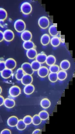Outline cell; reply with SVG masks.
<instances>
[{
	"label": "cell",
	"mask_w": 75,
	"mask_h": 134,
	"mask_svg": "<svg viewBox=\"0 0 75 134\" xmlns=\"http://www.w3.org/2000/svg\"><path fill=\"white\" fill-rule=\"evenodd\" d=\"M14 29L18 32H22L25 31L26 25L25 22L22 19L17 20L14 24Z\"/></svg>",
	"instance_id": "obj_1"
},
{
	"label": "cell",
	"mask_w": 75,
	"mask_h": 134,
	"mask_svg": "<svg viewBox=\"0 0 75 134\" xmlns=\"http://www.w3.org/2000/svg\"><path fill=\"white\" fill-rule=\"evenodd\" d=\"M20 10L23 14L25 15H29L33 10L31 4L27 2L23 3L20 6Z\"/></svg>",
	"instance_id": "obj_2"
},
{
	"label": "cell",
	"mask_w": 75,
	"mask_h": 134,
	"mask_svg": "<svg viewBox=\"0 0 75 134\" xmlns=\"http://www.w3.org/2000/svg\"><path fill=\"white\" fill-rule=\"evenodd\" d=\"M38 24L41 29H46L49 27L50 21L47 17L46 16H42L38 19Z\"/></svg>",
	"instance_id": "obj_3"
},
{
	"label": "cell",
	"mask_w": 75,
	"mask_h": 134,
	"mask_svg": "<svg viewBox=\"0 0 75 134\" xmlns=\"http://www.w3.org/2000/svg\"><path fill=\"white\" fill-rule=\"evenodd\" d=\"M9 94L12 97H17L21 94V89L18 86L14 85L10 88Z\"/></svg>",
	"instance_id": "obj_4"
},
{
	"label": "cell",
	"mask_w": 75,
	"mask_h": 134,
	"mask_svg": "<svg viewBox=\"0 0 75 134\" xmlns=\"http://www.w3.org/2000/svg\"><path fill=\"white\" fill-rule=\"evenodd\" d=\"M3 32V38L6 42H9L12 41L15 37L14 32L10 29H7Z\"/></svg>",
	"instance_id": "obj_5"
},
{
	"label": "cell",
	"mask_w": 75,
	"mask_h": 134,
	"mask_svg": "<svg viewBox=\"0 0 75 134\" xmlns=\"http://www.w3.org/2000/svg\"><path fill=\"white\" fill-rule=\"evenodd\" d=\"M21 68L25 74H29V75H32L34 72V71L31 68V64L29 63L26 62L22 64L21 66Z\"/></svg>",
	"instance_id": "obj_6"
},
{
	"label": "cell",
	"mask_w": 75,
	"mask_h": 134,
	"mask_svg": "<svg viewBox=\"0 0 75 134\" xmlns=\"http://www.w3.org/2000/svg\"><path fill=\"white\" fill-rule=\"evenodd\" d=\"M5 64L6 68L13 70L16 68L17 66V62L13 58H8L5 61Z\"/></svg>",
	"instance_id": "obj_7"
},
{
	"label": "cell",
	"mask_w": 75,
	"mask_h": 134,
	"mask_svg": "<svg viewBox=\"0 0 75 134\" xmlns=\"http://www.w3.org/2000/svg\"><path fill=\"white\" fill-rule=\"evenodd\" d=\"M49 70L46 66H41L38 70V76L41 78H45L47 77L49 74Z\"/></svg>",
	"instance_id": "obj_8"
},
{
	"label": "cell",
	"mask_w": 75,
	"mask_h": 134,
	"mask_svg": "<svg viewBox=\"0 0 75 134\" xmlns=\"http://www.w3.org/2000/svg\"><path fill=\"white\" fill-rule=\"evenodd\" d=\"M20 81L22 84L24 86H26V85L31 84L33 81V77L31 75L25 74Z\"/></svg>",
	"instance_id": "obj_9"
},
{
	"label": "cell",
	"mask_w": 75,
	"mask_h": 134,
	"mask_svg": "<svg viewBox=\"0 0 75 134\" xmlns=\"http://www.w3.org/2000/svg\"><path fill=\"white\" fill-rule=\"evenodd\" d=\"M21 38L23 42L31 40L33 35L31 32L28 30H25L21 34Z\"/></svg>",
	"instance_id": "obj_10"
},
{
	"label": "cell",
	"mask_w": 75,
	"mask_h": 134,
	"mask_svg": "<svg viewBox=\"0 0 75 134\" xmlns=\"http://www.w3.org/2000/svg\"><path fill=\"white\" fill-rule=\"evenodd\" d=\"M19 121V119L15 116H12L8 118L7 121V124L8 125L11 127H14L16 126Z\"/></svg>",
	"instance_id": "obj_11"
},
{
	"label": "cell",
	"mask_w": 75,
	"mask_h": 134,
	"mask_svg": "<svg viewBox=\"0 0 75 134\" xmlns=\"http://www.w3.org/2000/svg\"><path fill=\"white\" fill-rule=\"evenodd\" d=\"M3 105L7 109H12L16 105V102L14 99L6 98L4 99Z\"/></svg>",
	"instance_id": "obj_12"
},
{
	"label": "cell",
	"mask_w": 75,
	"mask_h": 134,
	"mask_svg": "<svg viewBox=\"0 0 75 134\" xmlns=\"http://www.w3.org/2000/svg\"><path fill=\"white\" fill-rule=\"evenodd\" d=\"M35 87L33 84H30L27 85H26L24 87L23 92L25 94L29 96L31 95L35 92Z\"/></svg>",
	"instance_id": "obj_13"
},
{
	"label": "cell",
	"mask_w": 75,
	"mask_h": 134,
	"mask_svg": "<svg viewBox=\"0 0 75 134\" xmlns=\"http://www.w3.org/2000/svg\"><path fill=\"white\" fill-rule=\"evenodd\" d=\"M50 36L47 34H45L41 37L40 42L43 46H46L49 45L50 43Z\"/></svg>",
	"instance_id": "obj_14"
},
{
	"label": "cell",
	"mask_w": 75,
	"mask_h": 134,
	"mask_svg": "<svg viewBox=\"0 0 75 134\" xmlns=\"http://www.w3.org/2000/svg\"><path fill=\"white\" fill-rule=\"evenodd\" d=\"M38 54V52L35 48H31L27 51L26 56L27 58L30 60H33L35 59L36 55Z\"/></svg>",
	"instance_id": "obj_15"
},
{
	"label": "cell",
	"mask_w": 75,
	"mask_h": 134,
	"mask_svg": "<svg viewBox=\"0 0 75 134\" xmlns=\"http://www.w3.org/2000/svg\"><path fill=\"white\" fill-rule=\"evenodd\" d=\"M13 74V71L12 70L6 68L1 73V76L4 79H9L12 76Z\"/></svg>",
	"instance_id": "obj_16"
},
{
	"label": "cell",
	"mask_w": 75,
	"mask_h": 134,
	"mask_svg": "<svg viewBox=\"0 0 75 134\" xmlns=\"http://www.w3.org/2000/svg\"><path fill=\"white\" fill-rule=\"evenodd\" d=\"M70 67V63L67 60H63L60 64V68L62 70H68Z\"/></svg>",
	"instance_id": "obj_17"
},
{
	"label": "cell",
	"mask_w": 75,
	"mask_h": 134,
	"mask_svg": "<svg viewBox=\"0 0 75 134\" xmlns=\"http://www.w3.org/2000/svg\"><path fill=\"white\" fill-rule=\"evenodd\" d=\"M47 57V55L44 53H39L36 55V57L35 58V60L38 61L40 64H44L46 62Z\"/></svg>",
	"instance_id": "obj_18"
},
{
	"label": "cell",
	"mask_w": 75,
	"mask_h": 134,
	"mask_svg": "<svg viewBox=\"0 0 75 134\" xmlns=\"http://www.w3.org/2000/svg\"><path fill=\"white\" fill-rule=\"evenodd\" d=\"M61 39L58 36H54L50 39V43L51 46L54 47L56 48L58 47L61 44Z\"/></svg>",
	"instance_id": "obj_19"
},
{
	"label": "cell",
	"mask_w": 75,
	"mask_h": 134,
	"mask_svg": "<svg viewBox=\"0 0 75 134\" xmlns=\"http://www.w3.org/2000/svg\"><path fill=\"white\" fill-rule=\"evenodd\" d=\"M22 46H23V48L26 51H28L31 48H35V46L34 43L31 41V40L24 42Z\"/></svg>",
	"instance_id": "obj_20"
},
{
	"label": "cell",
	"mask_w": 75,
	"mask_h": 134,
	"mask_svg": "<svg viewBox=\"0 0 75 134\" xmlns=\"http://www.w3.org/2000/svg\"><path fill=\"white\" fill-rule=\"evenodd\" d=\"M56 62V59L55 57L52 55H50L47 56L45 63L48 66H50L51 65L55 64Z\"/></svg>",
	"instance_id": "obj_21"
},
{
	"label": "cell",
	"mask_w": 75,
	"mask_h": 134,
	"mask_svg": "<svg viewBox=\"0 0 75 134\" xmlns=\"http://www.w3.org/2000/svg\"><path fill=\"white\" fill-rule=\"evenodd\" d=\"M51 105V102L50 100L48 98H43L40 101L41 107L44 109H47L49 108Z\"/></svg>",
	"instance_id": "obj_22"
},
{
	"label": "cell",
	"mask_w": 75,
	"mask_h": 134,
	"mask_svg": "<svg viewBox=\"0 0 75 134\" xmlns=\"http://www.w3.org/2000/svg\"><path fill=\"white\" fill-rule=\"evenodd\" d=\"M58 80H59L60 81H63L66 79L67 77V73L66 71L59 70L58 72L57 73Z\"/></svg>",
	"instance_id": "obj_23"
},
{
	"label": "cell",
	"mask_w": 75,
	"mask_h": 134,
	"mask_svg": "<svg viewBox=\"0 0 75 134\" xmlns=\"http://www.w3.org/2000/svg\"><path fill=\"white\" fill-rule=\"evenodd\" d=\"M49 32L51 36H57L58 35V32L57 31L56 26L54 25L50 26L49 28Z\"/></svg>",
	"instance_id": "obj_24"
},
{
	"label": "cell",
	"mask_w": 75,
	"mask_h": 134,
	"mask_svg": "<svg viewBox=\"0 0 75 134\" xmlns=\"http://www.w3.org/2000/svg\"><path fill=\"white\" fill-rule=\"evenodd\" d=\"M16 127L19 131H23L27 127V125L25 124L23 120H19L18 124L16 125Z\"/></svg>",
	"instance_id": "obj_25"
},
{
	"label": "cell",
	"mask_w": 75,
	"mask_h": 134,
	"mask_svg": "<svg viewBox=\"0 0 75 134\" xmlns=\"http://www.w3.org/2000/svg\"><path fill=\"white\" fill-rule=\"evenodd\" d=\"M38 115L42 121H46L49 118V114L48 112H47L46 110L41 111L39 113Z\"/></svg>",
	"instance_id": "obj_26"
},
{
	"label": "cell",
	"mask_w": 75,
	"mask_h": 134,
	"mask_svg": "<svg viewBox=\"0 0 75 134\" xmlns=\"http://www.w3.org/2000/svg\"><path fill=\"white\" fill-rule=\"evenodd\" d=\"M24 74L25 73L22 69V68H19L16 71V75H15L16 79L19 81L21 80L22 79V77H23V76L24 75Z\"/></svg>",
	"instance_id": "obj_27"
},
{
	"label": "cell",
	"mask_w": 75,
	"mask_h": 134,
	"mask_svg": "<svg viewBox=\"0 0 75 134\" xmlns=\"http://www.w3.org/2000/svg\"><path fill=\"white\" fill-rule=\"evenodd\" d=\"M42 120L38 115H35L32 117V124L34 125L37 126L40 125Z\"/></svg>",
	"instance_id": "obj_28"
},
{
	"label": "cell",
	"mask_w": 75,
	"mask_h": 134,
	"mask_svg": "<svg viewBox=\"0 0 75 134\" xmlns=\"http://www.w3.org/2000/svg\"><path fill=\"white\" fill-rule=\"evenodd\" d=\"M48 79L51 82L55 83L58 80L57 74L56 73H50L48 75Z\"/></svg>",
	"instance_id": "obj_29"
},
{
	"label": "cell",
	"mask_w": 75,
	"mask_h": 134,
	"mask_svg": "<svg viewBox=\"0 0 75 134\" xmlns=\"http://www.w3.org/2000/svg\"><path fill=\"white\" fill-rule=\"evenodd\" d=\"M41 64H40L38 61L35 60L33 61L31 64V68L34 71H38V70L40 68L41 66Z\"/></svg>",
	"instance_id": "obj_30"
},
{
	"label": "cell",
	"mask_w": 75,
	"mask_h": 134,
	"mask_svg": "<svg viewBox=\"0 0 75 134\" xmlns=\"http://www.w3.org/2000/svg\"><path fill=\"white\" fill-rule=\"evenodd\" d=\"M7 18V13L6 9L0 8V21H4Z\"/></svg>",
	"instance_id": "obj_31"
},
{
	"label": "cell",
	"mask_w": 75,
	"mask_h": 134,
	"mask_svg": "<svg viewBox=\"0 0 75 134\" xmlns=\"http://www.w3.org/2000/svg\"><path fill=\"white\" fill-rule=\"evenodd\" d=\"M60 68L59 65H57V64H53L52 65H51L50 66V68L49 69V71L50 73H57L60 70Z\"/></svg>",
	"instance_id": "obj_32"
},
{
	"label": "cell",
	"mask_w": 75,
	"mask_h": 134,
	"mask_svg": "<svg viewBox=\"0 0 75 134\" xmlns=\"http://www.w3.org/2000/svg\"><path fill=\"white\" fill-rule=\"evenodd\" d=\"M23 121L26 125H29L32 124V117L30 115H27L23 118Z\"/></svg>",
	"instance_id": "obj_33"
},
{
	"label": "cell",
	"mask_w": 75,
	"mask_h": 134,
	"mask_svg": "<svg viewBox=\"0 0 75 134\" xmlns=\"http://www.w3.org/2000/svg\"><path fill=\"white\" fill-rule=\"evenodd\" d=\"M6 68V67L5 64V62L1 61L0 62V73H1L2 71H3Z\"/></svg>",
	"instance_id": "obj_34"
},
{
	"label": "cell",
	"mask_w": 75,
	"mask_h": 134,
	"mask_svg": "<svg viewBox=\"0 0 75 134\" xmlns=\"http://www.w3.org/2000/svg\"><path fill=\"white\" fill-rule=\"evenodd\" d=\"M1 134H11V131L8 129H4L1 132Z\"/></svg>",
	"instance_id": "obj_35"
},
{
	"label": "cell",
	"mask_w": 75,
	"mask_h": 134,
	"mask_svg": "<svg viewBox=\"0 0 75 134\" xmlns=\"http://www.w3.org/2000/svg\"><path fill=\"white\" fill-rule=\"evenodd\" d=\"M4 101V98L3 96L0 95V107L3 105Z\"/></svg>",
	"instance_id": "obj_36"
},
{
	"label": "cell",
	"mask_w": 75,
	"mask_h": 134,
	"mask_svg": "<svg viewBox=\"0 0 75 134\" xmlns=\"http://www.w3.org/2000/svg\"><path fill=\"white\" fill-rule=\"evenodd\" d=\"M33 134H41V130L39 129H36L33 132Z\"/></svg>",
	"instance_id": "obj_37"
},
{
	"label": "cell",
	"mask_w": 75,
	"mask_h": 134,
	"mask_svg": "<svg viewBox=\"0 0 75 134\" xmlns=\"http://www.w3.org/2000/svg\"><path fill=\"white\" fill-rule=\"evenodd\" d=\"M4 38H3V32L2 31L0 30V42L3 41Z\"/></svg>",
	"instance_id": "obj_38"
},
{
	"label": "cell",
	"mask_w": 75,
	"mask_h": 134,
	"mask_svg": "<svg viewBox=\"0 0 75 134\" xmlns=\"http://www.w3.org/2000/svg\"><path fill=\"white\" fill-rule=\"evenodd\" d=\"M2 93V87L0 86V94Z\"/></svg>",
	"instance_id": "obj_39"
}]
</instances>
